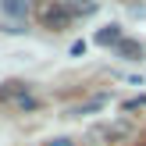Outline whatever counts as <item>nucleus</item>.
Returning a JSON list of instances; mask_svg holds the SVG:
<instances>
[{"label": "nucleus", "instance_id": "nucleus-4", "mask_svg": "<svg viewBox=\"0 0 146 146\" xmlns=\"http://www.w3.org/2000/svg\"><path fill=\"white\" fill-rule=\"evenodd\" d=\"M68 7H71V14H93L96 11L93 0H68Z\"/></svg>", "mask_w": 146, "mask_h": 146}, {"label": "nucleus", "instance_id": "nucleus-2", "mask_svg": "<svg viewBox=\"0 0 146 146\" xmlns=\"http://www.w3.org/2000/svg\"><path fill=\"white\" fill-rule=\"evenodd\" d=\"M0 7H4V14H11V18H25L29 0H0Z\"/></svg>", "mask_w": 146, "mask_h": 146}, {"label": "nucleus", "instance_id": "nucleus-3", "mask_svg": "<svg viewBox=\"0 0 146 146\" xmlns=\"http://www.w3.org/2000/svg\"><path fill=\"white\" fill-rule=\"evenodd\" d=\"M96 43H100V46H111V43H121V29H118V25H107L104 32L96 36Z\"/></svg>", "mask_w": 146, "mask_h": 146}, {"label": "nucleus", "instance_id": "nucleus-1", "mask_svg": "<svg viewBox=\"0 0 146 146\" xmlns=\"http://www.w3.org/2000/svg\"><path fill=\"white\" fill-rule=\"evenodd\" d=\"M71 18H75V14H71L68 4H50L46 11H43V25H46V29H64Z\"/></svg>", "mask_w": 146, "mask_h": 146}, {"label": "nucleus", "instance_id": "nucleus-5", "mask_svg": "<svg viewBox=\"0 0 146 146\" xmlns=\"http://www.w3.org/2000/svg\"><path fill=\"white\" fill-rule=\"evenodd\" d=\"M118 50H121L125 57H139V54H143V46H139V43H132V39H121Z\"/></svg>", "mask_w": 146, "mask_h": 146}, {"label": "nucleus", "instance_id": "nucleus-6", "mask_svg": "<svg viewBox=\"0 0 146 146\" xmlns=\"http://www.w3.org/2000/svg\"><path fill=\"white\" fill-rule=\"evenodd\" d=\"M21 89H25V86H21V82H7L4 89H0V100H11V96H18Z\"/></svg>", "mask_w": 146, "mask_h": 146}]
</instances>
